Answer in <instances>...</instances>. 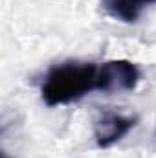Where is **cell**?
Returning <instances> with one entry per match:
<instances>
[{"instance_id": "2", "label": "cell", "mask_w": 156, "mask_h": 158, "mask_svg": "<svg viewBox=\"0 0 156 158\" xmlns=\"http://www.w3.org/2000/svg\"><path fill=\"white\" fill-rule=\"evenodd\" d=\"M138 123V116H125L112 110L103 112L94 121V140L99 149H109L127 136Z\"/></svg>"}, {"instance_id": "4", "label": "cell", "mask_w": 156, "mask_h": 158, "mask_svg": "<svg viewBox=\"0 0 156 158\" xmlns=\"http://www.w3.org/2000/svg\"><path fill=\"white\" fill-rule=\"evenodd\" d=\"M2 158H9V156H7V155H4V156H2Z\"/></svg>"}, {"instance_id": "1", "label": "cell", "mask_w": 156, "mask_h": 158, "mask_svg": "<svg viewBox=\"0 0 156 158\" xmlns=\"http://www.w3.org/2000/svg\"><path fill=\"white\" fill-rule=\"evenodd\" d=\"M142 79L140 68L127 59L105 63L64 61L53 64L42 77L40 98L48 107L70 105L90 92H129Z\"/></svg>"}, {"instance_id": "3", "label": "cell", "mask_w": 156, "mask_h": 158, "mask_svg": "<svg viewBox=\"0 0 156 158\" xmlns=\"http://www.w3.org/2000/svg\"><path fill=\"white\" fill-rule=\"evenodd\" d=\"M156 4V0H101L103 11L119 22L134 24L143 15L147 7Z\"/></svg>"}]
</instances>
